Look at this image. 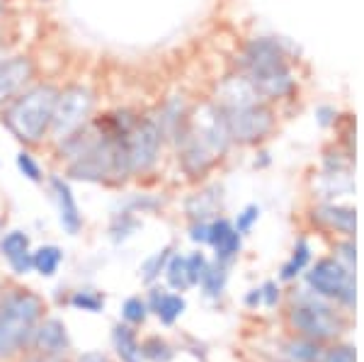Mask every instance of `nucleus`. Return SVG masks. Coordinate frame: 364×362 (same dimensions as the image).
<instances>
[{"mask_svg": "<svg viewBox=\"0 0 364 362\" xmlns=\"http://www.w3.org/2000/svg\"><path fill=\"white\" fill-rule=\"evenodd\" d=\"M233 151V142L228 137L226 119L221 107L211 97H199L192 102L187 124L178 142L170 146V154L178 161V168L187 180H204L219 168Z\"/></svg>", "mask_w": 364, "mask_h": 362, "instance_id": "obj_1", "label": "nucleus"}, {"mask_svg": "<svg viewBox=\"0 0 364 362\" xmlns=\"http://www.w3.org/2000/svg\"><path fill=\"white\" fill-rule=\"evenodd\" d=\"M58 97V83L51 78H37L17 97L0 110V124L20 146L39 149L49 146V129L54 105Z\"/></svg>", "mask_w": 364, "mask_h": 362, "instance_id": "obj_2", "label": "nucleus"}, {"mask_svg": "<svg viewBox=\"0 0 364 362\" xmlns=\"http://www.w3.org/2000/svg\"><path fill=\"white\" fill-rule=\"evenodd\" d=\"M299 66V49L277 34H252L238 44L231 71L243 75L245 80H260L272 73L289 71Z\"/></svg>", "mask_w": 364, "mask_h": 362, "instance_id": "obj_3", "label": "nucleus"}, {"mask_svg": "<svg viewBox=\"0 0 364 362\" xmlns=\"http://www.w3.org/2000/svg\"><path fill=\"white\" fill-rule=\"evenodd\" d=\"M350 316L352 314L343 312L333 302L323 299V297L304 287L291 299L287 319H289V326L296 336L311 338V341H318L326 346V343L340 341L345 336V331L350 329Z\"/></svg>", "mask_w": 364, "mask_h": 362, "instance_id": "obj_4", "label": "nucleus"}, {"mask_svg": "<svg viewBox=\"0 0 364 362\" xmlns=\"http://www.w3.org/2000/svg\"><path fill=\"white\" fill-rule=\"evenodd\" d=\"M233 149H260L279 132V110L265 100L221 107Z\"/></svg>", "mask_w": 364, "mask_h": 362, "instance_id": "obj_5", "label": "nucleus"}, {"mask_svg": "<svg viewBox=\"0 0 364 362\" xmlns=\"http://www.w3.org/2000/svg\"><path fill=\"white\" fill-rule=\"evenodd\" d=\"M97 115V92L92 85L83 80H68L58 85V97L54 105V117H51L49 129V146L63 142L70 134L90 124L92 117Z\"/></svg>", "mask_w": 364, "mask_h": 362, "instance_id": "obj_6", "label": "nucleus"}, {"mask_svg": "<svg viewBox=\"0 0 364 362\" xmlns=\"http://www.w3.org/2000/svg\"><path fill=\"white\" fill-rule=\"evenodd\" d=\"M44 312V302L27 289H17L5 297L0 304V360L17 353L29 334H34L39 316Z\"/></svg>", "mask_w": 364, "mask_h": 362, "instance_id": "obj_7", "label": "nucleus"}, {"mask_svg": "<svg viewBox=\"0 0 364 362\" xmlns=\"http://www.w3.org/2000/svg\"><path fill=\"white\" fill-rule=\"evenodd\" d=\"M122 146H124L127 166L132 178H144V175L156 173L166 151H170L166 134L161 132L151 110H144L136 127L122 139Z\"/></svg>", "mask_w": 364, "mask_h": 362, "instance_id": "obj_8", "label": "nucleus"}, {"mask_svg": "<svg viewBox=\"0 0 364 362\" xmlns=\"http://www.w3.org/2000/svg\"><path fill=\"white\" fill-rule=\"evenodd\" d=\"M304 284L309 292L333 302L343 312L352 314L357 302V287H355V270L345 267L343 262L333 255H323L316 262H311L304 272Z\"/></svg>", "mask_w": 364, "mask_h": 362, "instance_id": "obj_9", "label": "nucleus"}, {"mask_svg": "<svg viewBox=\"0 0 364 362\" xmlns=\"http://www.w3.org/2000/svg\"><path fill=\"white\" fill-rule=\"evenodd\" d=\"M37 78L39 63L29 51H13L5 61H0V110Z\"/></svg>", "mask_w": 364, "mask_h": 362, "instance_id": "obj_10", "label": "nucleus"}, {"mask_svg": "<svg viewBox=\"0 0 364 362\" xmlns=\"http://www.w3.org/2000/svg\"><path fill=\"white\" fill-rule=\"evenodd\" d=\"M309 219H311V226H314V229L328 233V236H333V238L355 236L357 212L352 204L316 200L309 207Z\"/></svg>", "mask_w": 364, "mask_h": 362, "instance_id": "obj_11", "label": "nucleus"}, {"mask_svg": "<svg viewBox=\"0 0 364 362\" xmlns=\"http://www.w3.org/2000/svg\"><path fill=\"white\" fill-rule=\"evenodd\" d=\"M192 102L195 100H190L185 92H170V95L161 97L154 107H149L151 115L156 117L161 132L166 134L168 146H173L175 142H178V137L182 134V129H185L187 117H190V110H192Z\"/></svg>", "mask_w": 364, "mask_h": 362, "instance_id": "obj_12", "label": "nucleus"}, {"mask_svg": "<svg viewBox=\"0 0 364 362\" xmlns=\"http://www.w3.org/2000/svg\"><path fill=\"white\" fill-rule=\"evenodd\" d=\"M49 188L54 192V200L58 207V224L68 236H78L83 229V214H80L78 200L73 195V188L61 173H51L49 175Z\"/></svg>", "mask_w": 364, "mask_h": 362, "instance_id": "obj_13", "label": "nucleus"}, {"mask_svg": "<svg viewBox=\"0 0 364 362\" xmlns=\"http://www.w3.org/2000/svg\"><path fill=\"white\" fill-rule=\"evenodd\" d=\"M0 255L8 260L17 275H27L32 270V248H29V236L22 229H10L0 236Z\"/></svg>", "mask_w": 364, "mask_h": 362, "instance_id": "obj_14", "label": "nucleus"}, {"mask_svg": "<svg viewBox=\"0 0 364 362\" xmlns=\"http://www.w3.org/2000/svg\"><path fill=\"white\" fill-rule=\"evenodd\" d=\"M221 209H224V190L219 185H207V188H199L195 195L187 197L185 202V212L190 221L204 219L211 221L214 217H219Z\"/></svg>", "mask_w": 364, "mask_h": 362, "instance_id": "obj_15", "label": "nucleus"}, {"mask_svg": "<svg viewBox=\"0 0 364 362\" xmlns=\"http://www.w3.org/2000/svg\"><path fill=\"white\" fill-rule=\"evenodd\" d=\"M34 343L42 355H54L58 358L61 353H66L68 348V336L66 326L58 319H46L37 331H34Z\"/></svg>", "mask_w": 364, "mask_h": 362, "instance_id": "obj_16", "label": "nucleus"}, {"mask_svg": "<svg viewBox=\"0 0 364 362\" xmlns=\"http://www.w3.org/2000/svg\"><path fill=\"white\" fill-rule=\"evenodd\" d=\"M311 262H314V248H311L309 238H296L289 260L279 267V282H296L299 277H304Z\"/></svg>", "mask_w": 364, "mask_h": 362, "instance_id": "obj_17", "label": "nucleus"}, {"mask_svg": "<svg viewBox=\"0 0 364 362\" xmlns=\"http://www.w3.org/2000/svg\"><path fill=\"white\" fill-rule=\"evenodd\" d=\"M187 309V302L182 294H170V292L154 289L151 292V312L158 314V319L166 326L175 324Z\"/></svg>", "mask_w": 364, "mask_h": 362, "instance_id": "obj_18", "label": "nucleus"}, {"mask_svg": "<svg viewBox=\"0 0 364 362\" xmlns=\"http://www.w3.org/2000/svg\"><path fill=\"white\" fill-rule=\"evenodd\" d=\"M323 350H326L323 343L304 336H294L282 346V355H284V362H318Z\"/></svg>", "mask_w": 364, "mask_h": 362, "instance_id": "obj_19", "label": "nucleus"}, {"mask_svg": "<svg viewBox=\"0 0 364 362\" xmlns=\"http://www.w3.org/2000/svg\"><path fill=\"white\" fill-rule=\"evenodd\" d=\"M63 262V250L54 246V243H46L32 250V270L39 272L42 277H54Z\"/></svg>", "mask_w": 364, "mask_h": 362, "instance_id": "obj_20", "label": "nucleus"}, {"mask_svg": "<svg viewBox=\"0 0 364 362\" xmlns=\"http://www.w3.org/2000/svg\"><path fill=\"white\" fill-rule=\"evenodd\" d=\"M226 284H228V265L211 260L197 287H202V292L209 297V299H219V297L226 292Z\"/></svg>", "mask_w": 364, "mask_h": 362, "instance_id": "obj_21", "label": "nucleus"}, {"mask_svg": "<svg viewBox=\"0 0 364 362\" xmlns=\"http://www.w3.org/2000/svg\"><path fill=\"white\" fill-rule=\"evenodd\" d=\"M243 238L245 236H240L236 231V226H233L224 238H219V241L211 246V250H214V260L224 262V265H231V262L240 255V250H243Z\"/></svg>", "mask_w": 364, "mask_h": 362, "instance_id": "obj_22", "label": "nucleus"}, {"mask_svg": "<svg viewBox=\"0 0 364 362\" xmlns=\"http://www.w3.org/2000/svg\"><path fill=\"white\" fill-rule=\"evenodd\" d=\"M163 275H166L168 284L175 292L192 289L190 277H187V260H185V255H182V253H175V250H173V255L168 258V265H166V270H163Z\"/></svg>", "mask_w": 364, "mask_h": 362, "instance_id": "obj_23", "label": "nucleus"}, {"mask_svg": "<svg viewBox=\"0 0 364 362\" xmlns=\"http://www.w3.org/2000/svg\"><path fill=\"white\" fill-rule=\"evenodd\" d=\"M15 166H17V171H20L22 178L29 180V183H34V185L44 183V178H46L44 168H42V163H39L37 156L32 154V149H25V146H22L15 156Z\"/></svg>", "mask_w": 364, "mask_h": 362, "instance_id": "obj_24", "label": "nucleus"}, {"mask_svg": "<svg viewBox=\"0 0 364 362\" xmlns=\"http://www.w3.org/2000/svg\"><path fill=\"white\" fill-rule=\"evenodd\" d=\"M173 246H166L161 250H156L151 258H146L144 262H141V280H144L146 284H154L158 277L163 275V270H166L168 265V258L173 255Z\"/></svg>", "mask_w": 364, "mask_h": 362, "instance_id": "obj_25", "label": "nucleus"}, {"mask_svg": "<svg viewBox=\"0 0 364 362\" xmlns=\"http://www.w3.org/2000/svg\"><path fill=\"white\" fill-rule=\"evenodd\" d=\"M141 226V221L136 214H132V212H117L114 217H112V224H109V238H112L114 243H122V241H127L129 236H134V231H136Z\"/></svg>", "mask_w": 364, "mask_h": 362, "instance_id": "obj_26", "label": "nucleus"}, {"mask_svg": "<svg viewBox=\"0 0 364 362\" xmlns=\"http://www.w3.org/2000/svg\"><path fill=\"white\" fill-rule=\"evenodd\" d=\"M112 338H114V348H117V353L122 355V360L136 362L141 358V346L136 343V338H134V334L127 329V326H117Z\"/></svg>", "mask_w": 364, "mask_h": 362, "instance_id": "obj_27", "label": "nucleus"}, {"mask_svg": "<svg viewBox=\"0 0 364 362\" xmlns=\"http://www.w3.org/2000/svg\"><path fill=\"white\" fill-rule=\"evenodd\" d=\"M318 362H357V350L348 341H333L328 343V348L323 350Z\"/></svg>", "mask_w": 364, "mask_h": 362, "instance_id": "obj_28", "label": "nucleus"}, {"mask_svg": "<svg viewBox=\"0 0 364 362\" xmlns=\"http://www.w3.org/2000/svg\"><path fill=\"white\" fill-rule=\"evenodd\" d=\"M260 217H262L260 204H245V207L236 214V219H231V221H233V226H236V231L240 233V236H248V233L257 226Z\"/></svg>", "mask_w": 364, "mask_h": 362, "instance_id": "obj_29", "label": "nucleus"}, {"mask_svg": "<svg viewBox=\"0 0 364 362\" xmlns=\"http://www.w3.org/2000/svg\"><path fill=\"white\" fill-rule=\"evenodd\" d=\"M161 204H163V200H158L154 195H132L124 204H122V209L139 217V214H149V212L161 209Z\"/></svg>", "mask_w": 364, "mask_h": 362, "instance_id": "obj_30", "label": "nucleus"}, {"mask_svg": "<svg viewBox=\"0 0 364 362\" xmlns=\"http://www.w3.org/2000/svg\"><path fill=\"white\" fill-rule=\"evenodd\" d=\"M141 355L149 358L151 362H170L175 358L173 348H170L166 341H161V338H151V341H146L144 346H141Z\"/></svg>", "mask_w": 364, "mask_h": 362, "instance_id": "obj_31", "label": "nucleus"}, {"mask_svg": "<svg viewBox=\"0 0 364 362\" xmlns=\"http://www.w3.org/2000/svg\"><path fill=\"white\" fill-rule=\"evenodd\" d=\"M331 255H333V258H338L345 267L355 270V262H357L355 236H350V238H336V241H333V253Z\"/></svg>", "mask_w": 364, "mask_h": 362, "instance_id": "obj_32", "label": "nucleus"}, {"mask_svg": "<svg viewBox=\"0 0 364 362\" xmlns=\"http://www.w3.org/2000/svg\"><path fill=\"white\" fill-rule=\"evenodd\" d=\"M185 260H187V277H190V284H192V287H197L199 280H202L204 272H207L211 260L207 258V253H204V250H195V253L185 255Z\"/></svg>", "mask_w": 364, "mask_h": 362, "instance_id": "obj_33", "label": "nucleus"}, {"mask_svg": "<svg viewBox=\"0 0 364 362\" xmlns=\"http://www.w3.org/2000/svg\"><path fill=\"white\" fill-rule=\"evenodd\" d=\"M316 124L321 127V129H336V124H338V119L343 117V110H338L336 105H328V102H323L316 107Z\"/></svg>", "mask_w": 364, "mask_h": 362, "instance_id": "obj_34", "label": "nucleus"}, {"mask_svg": "<svg viewBox=\"0 0 364 362\" xmlns=\"http://www.w3.org/2000/svg\"><path fill=\"white\" fill-rule=\"evenodd\" d=\"M70 304L75 309H83V312H100V309L105 307V299L100 294H95V292L85 289V292H75Z\"/></svg>", "mask_w": 364, "mask_h": 362, "instance_id": "obj_35", "label": "nucleus"}, {"mask_svg": "<svg viewBox=\"0 0 364 362\" xmlns=\"http://www.w3.org/2000/svg\"><path fill=\"white\" fill-rule=\"evenodd\" d=\"M146 312H149V307H146V302H141L139 297L127 299L124 307H122V314H124V319L129 321V324H144Z\"/></svg>", "mask_w": 364, "mask_h": 362, "instance_id": "obj_36", "label": "nucleus"}, {"mask_svg": "<svg viewBox=\"0 0 364 362\" xmlns=\"http://www.w3.org/2000/svg\"><path fill=\"white\" fill-rule=\"evenodd\" d=\"M187 236H190V241H192V243H197V246H207V238H209V221H204V219L190 221V229H187Z\"/></svg>", "mask_w": 364, "mask_h": 362, "instance_id": "obj_37", "label": "nucleus"}, {"mask_svg": "<svg viewBox=\"0 0 364 362\" xmlns=\"http://www.w3.org/2000/svg\"><path fill=\"white\" fill-rule=\"evenodd\" d=\"M260 292H262V304H265V307L274 309V307L279 304V299H282L279 282H274V280H267V282L260 284Z\"/></svg>", "mask_w": 364, "mask_h": 362, "instance_id": "obj_38", "label": "nucleus"}, {"mask_svg": "<svg viewBox=\"0 0 364 362\" xmlns=\"http://www.w3.org/2000/svg\"><path fill=\"white\" fill-rule=\"evenodd\" d=\"M269 163H272V159H269V154L265 149H255V159H252V168H257V171H260V168H267Z\"/></svg>", "mask_w": 364, "mask_h": 362, "instance_id": "obj_39", "label": "nucleus"}, {"mask_svg": "<svg viewBox=\"0 0 364 362\" xmlns=\"http://www.w3.org/2000/svg\"><path fill=\"white\" fill-rule=\"evenodd\" d=\"M245 307H250V309H257L262 304V292H260V287H252L248 294H245Z\"/></svg>", "mask_w": 364, "mask_h": 362, "instance_id": "obj_40", "label": "nucleus"}, {"mask_svg": "<svg viewBox=\"0 0 364 362\" xmlns=\"http://www.w3.org/2000/svg\"><path fill=\"white\" fill-rule=\"evenodd\" d=\"M10 8H13V0H0V25H3V22H8Z\"/></svg>", "mask_w": 364, "mask_h": 362, "instance_id": "obj_41", "label": "nucleus"}, {"mask_svg": "<svg viewBox=\"0 0 364 362\" xmlns=\"http://www.w3.org/2000/svg\"><path fill=\"white\" fill-rule=\"evenodd\" d=\"M78 362H109V360L105 358L102 353H85V355H80Z\"/></svg>", "mask_w": 364, "mask_h": 362, "instance_id": "obj_42", "label": "nucleus"}, {"mask_svg": "<svg viewBox=\"0 0 364 362\" xmlns=\"http://www.w3.org/2000/svg\"><path fill=\"white\" fill-rule=\"evenodd\" d=\"M13 51H15L13 39H10V42H3V44H0V61H5V58L13 54Z\"/></svg>", "mask_w": 364, "mask_h": 362, "instance_id": "obj_43", "label": "nucleus"}, {"mask_svg": "<svg viewBox=\"0 0 364 362\" xmlns=\"http://www.w3.org/2000/svg\"><path fill=\"white\" fill-rule=\"evenodd\" d=\"M3 42H10V32H8V22H3L0 25V44Z\"/></svg>", "mask_w": 364, "mask_h": 362, "instance_id": "obj_44", "label": "nucleus"}, {"mask_svg": "<svg viewBox=\"0 0 364 362\" xmlns=\"http://www.w3.org/2000/svg\"><path fill=\"white\" fill-rule=\"evenodd\" d=\"M27 362H61L54 355H42V358H34V360H27Z\"/></svg>", "mask_w": 364, "mask_h": 362, "instance_id": "obj_45", "label": "nucleus"}, {"mask_svg": "<svg viewBox=\"0 0 364 362\" xmlns=\"http://www.w3.org/2000/svg\"><path fill=\"white\" fill-rule=\"evenodd\" d=\"M34 3H39V5H51V3H56V0H34Z\"/></svg>", "mask_w": 364, "mask_h": 362, "instance_id": "obj_46", "label": "nucleus"}, {"mask_svg": "<svg viewBox=\"0 0 364 362\" xmlns=\"http://www.w3.org/2000/svg\"><path fill=\"white\" fill-rule=\"evenodd\" d=\"M0 226H3V221H0Z\"/></svg>", "mask_w": 364, "mask_h": 362, "instance_id": "obj_47", "label": "nucleus"}]
</instances>
